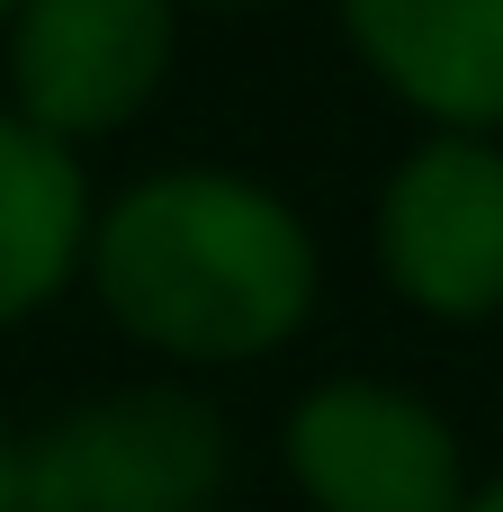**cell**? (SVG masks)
Listing matches in <instances>:
<instances>
[{"label":"cell","instance_id":"6da1fadb","mask_svg":"<svg viewBox=\"0 0 503 512\" xmlns=\"http://www.w3.org/2000/svg\"><path fill=\"white\" fill-rule=\"evenodd\" d=\"M90 288L126 342L180 369H234L306 333L324 252L279 189L216 162H180L99 207Z\"/></svg>","mask_w":503,"mask_h":512},{"label":"cell","instance_id":"7a4b0ae2","mask_svg":"<svg viewBox=\"0 0 503 512\" xmlns=\"http://www.w3.org/2000/svg\"><path fill=\"white\" fill-rule=\"evenodd\" d=\"M234 477V432L198 387H117L18 441L27 512H207Z\"/></svg>","mask_w":503,"mask_h":512},{"label":"cell","instance_id":"3957f363","mask_svg":"<svg viewBox=\"0 0 503 512\" xmlns=\"http://www.w3.org/2000/svg\"><path fill=\"white\" fill-rule=\"evenodd\" d=\"M378 270L432 324L503 315V144L432 126L378 189Z\"/></svg>","mask_w":503,"mask_h":512},{"label":"cell","instance_id":"277c9868","mask_svg":"<svg viewBox=\"0 0 503 512\" xmlns=\"http://www.w3.org/2000/svg\"><path fill=\"white\" fill-rule=\"evenodd\" d=\"M0 27H9V108L54 144L135 126L180 54V0H18Z\"/></svg>","mask_w":503,"mask_h":512},{"label":"cell","instance_id":"5b68a950","mask_svg":"<svg viewBox=\"0 0 503 512\" xmlns=\"http://www.w3.org/2000/svg\"><path fill=\"white\" fill-rule=\"evenodd\" d=\"M288 477L315 512H459L468 504V450L441 405L387 378H324L297 396Z\"/></svg>","mask_w":503,"mask_h":512},{"label":"cell","instance_id":"8992f818","mask_svg":"<svg viewBox=\"0 0 503 512\" xmlns=\"http://www.w3.org/2000/svg\"><path fill=\"white\" fill-rule=\"evenodd\" d=\"M351 54L432 126H503V0H333Z\"/></svg>","mask_w":503,"mask_h":512},{"label":"cell","instance_id":"52a82bcc","mask_svg":"<svg viewBox=\"0 0 503 512\" xmlns=\"http://www.w3.org/2000/svg\"><path fill=\"white\" fill-rule=\"evenodd\" d=\"M90 180L72 144L0 108V333L45 315L72 270H90Z\"/></svg>","mask_w":503,"mask_h":512},{"label":"cell","instance_id":"ba28073f","mask_svg":"<svg viewBox=\"0 0 503 512\" xmlns=\"http://www.w3.org/2000/svg\"><path fill=\"white\" fill-rule=\"evenodd\" d=\"M0 512H27L18 504V441L9 432H0Z\"/></svg>","mask_w":503,"mask_h":512},{"label":"cell","instance_id":"9c48e42d","mask_svg":"<svg viewBox=\"0 0 503 512\" xmlns=\"http://www.w3.org/2000/svg\"><path fill=\"white\" fill-rule=\"evenodd\" d=\"M459 512H503V477H495V486H468V504H459Z\"/></svg>","mask_w":503,"mask_h":512},{"label":"cell","instance_id":"30bf717a","mask_svg":"<svg viewBox=\"0 0 503 512\" xmlns=\"http://www.w3.org/2000/svg\"><path fill=\"white\" fill-rule=\"evenodd\" d=\"M207 9H252V0H207Z\"/></svg>","mask_w":503,"mask_h":512},{"label":"cell","instance_id":"8fae6325","mask_svg":"<svg viewBox=\"0 0 503 512\" xmlns=\"http://www.w3.org/2000/svg\"><path fill=\"white\" fill-rule=\"evenodd\" d=\"M9 9H18V0H0V18H9Z\"/></svg>","mask_w":503,"mask_h":512}]
</instances>
